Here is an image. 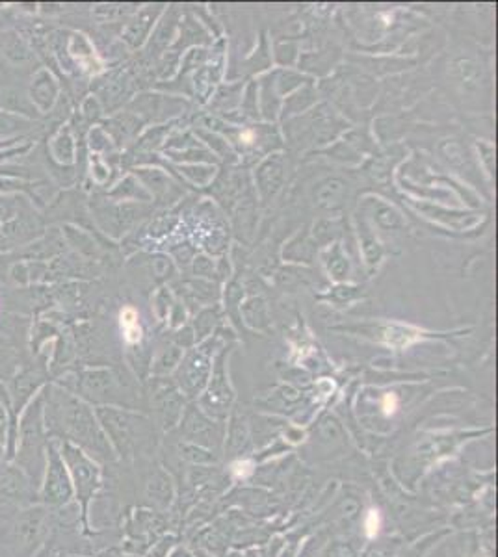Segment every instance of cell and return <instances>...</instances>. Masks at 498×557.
<instances>
[{
    "instance_id": "1",
    "label": "cell",
    "mask_w": 498,
    "mask_h": 557,
    "mask_svg": "<svg viewBox=\"0 0 498 557\" xmlns=\"http://www.w3.org/2000/svg\"><path fill=\"white\" fill-rule=\"evenodd\" d=\"M51 494L52 502H60V499L67 498L69 488H67V481H65L64 468L60 465L56 457H52L51 470H49V478H47V496Z\"/></svg>"
},
{
    "instance_id": "2",
    "label": "cell",
    "mask_w": 498,
    "mask_h": 557,
    "mask_svg": "<svg viewBox=\"0 0 498 557\" xmlns=\"http://www.w3.org/2000/svg\"><path fill=\"white\" fill-rule=\"evenodd\" d=\"M121 327L125 329V338L129 342H138L142 336V329L138 325V314L134 308H123L121 312Z\"/></svg>"
},
{
    "instance_id": "3",
    "label": "cell",
    "mask_w": 498,
    "mask_h": 557,
    "mask_svg": "<svg viewBox=\"0 0 498 557\" xmlns=\"http://www.w3.org/2000/svg\"><path fill=\"white\" fill-rule=\"evenodd\" d=\"M366 525H369L370 533H374V530L377 532V517H375V512H372V515H370V522Z\"/></svg>"
}]
</instances>
